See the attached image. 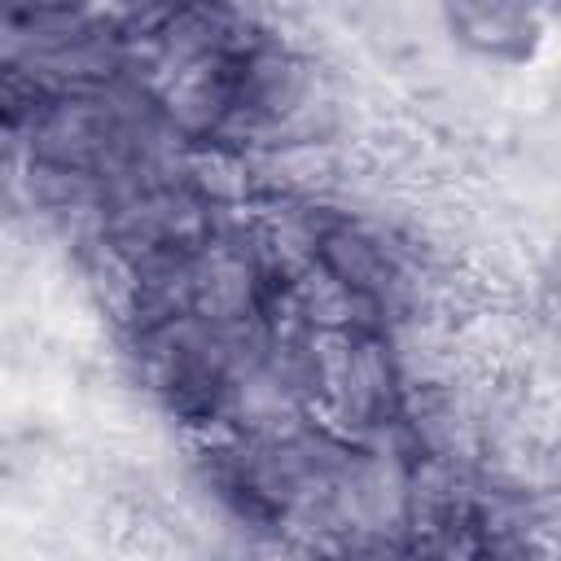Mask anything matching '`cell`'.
Segmentation results:
<instances>
[{
  "instance_id": "cell-1",
  "label": "cell",
  "mask_w": 561,
  "mask_h": 561,
  "mask_svg": "<svg viewBox=\"0 0 561 561\" xmlns=\"http://www.w3.org/2000/svg\"><path fill=\"white\" fill-rule=\"evenodd\" d=\"M522 26L530 31V0H460V31L482 48L500 53L504 39L522 35Z\"/></svg>"
}]
</instances>
